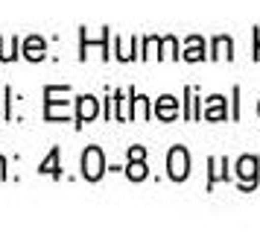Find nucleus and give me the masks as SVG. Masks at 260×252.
I'll list each match as a JSON object with an SVG mask.
<instances>
[{
  "label": "nucleus",
  "mask_w": 260,
  "mask_h": 252,
  "mask_svg": "<svg viewBox=\"0 0 260 252\" xmlns=\"http://www.w3.org/2000/svg\"><path fill=\"white\" fill-rule=\"evenodd\" d=\"M68 91H71V85H44V120H68L71 118V103L59 100Z\"/></svg>",
  "instance_id": "1"
},
{
  "label": "nucleus",
  "mask_w": 260,
  "mask_h": 252,
  "mask_svg": "<svg viewBox=\"0 0 260 252\" xmlns=\"http://www.w3.org/2000/svg\"><path fill=\"white\" fill-rule=\"evenodd\" d=\"M79 170H82V179L85 182H100V179H103V176H106V170H108L103 147H96V144L85 147L82 158H79Z\"/></svg>",
  "instance_id": "2"
},
{
  "label": "nucleus",
  "mask_w": 260,
  "mask_h": 252,
  "mask_svg": "<svg viewBox=\"0 0 260 252\" xmlns=\"http://www.w3.org/2000/svg\"><path fill=\"white\" fill-rule=\"evenodd\" d=\"M234 176L240 182V191H254L260 185V158L257 156H240L234 164Z\"/></svg>",
  "instance_id": "3"
},
{
  "label": "nucleus",
  "mask_w": 260,
  "mask_h": 252,
  "mask_svg": "<svg viewBox=\"0 0 260 252\" xmlns=\"http://www.w3.org/2000/svg\"><path fill=\"white\" fill-rule=\"evenodd\" d=\"M167 176L173 182H184L190 176V153L187 147H170V153H167Z\"/></svg>",
  "instance_id": "4"
},
{
  "label": "nucleus",
  "mask_w": 260,
  "mask_h": 252,
  "mask_svg": "<svg viewBox=\"0 0 260 252\" xmlns=\"http://www.w3.org/2000/svg\"><path fill=\"white\" fill-rule=\"evenodd\" d=\"M123 173H126V179H129V182H146V179H149V167H146V147H141V144L129 147V161H126Z\"/></svg>",
  "instance_id": "5"
},
{
  "label": "nucleus",
  "mask_w": 260,
  "mask_h": 252,
  "mask_svg": "<svg viewBox=\"0 0 260 252\" xmlns=\"http://www.w3.org/2000/svg\"><path fill=\"white\" fill-rule=\"evenodd\" d=\"M73 103H76V115H73V120H76L73 126H76V129H82L85 123H91V120L100 115V100H96L94 94H79Z\"/></svg>",
  "instance_id": "6"
},
{
  "label": "nucleus",
  "mask_w": 260,
  "mask_h": 252,
  "mask_svg": "<svg viewBox=\"0 0 260 252\" xmlns=\"http://www.w3.org/2000/svg\"><path fill=\"white\" fill-rule=\"evenodd\" d=\"M178 115H181V106H178V100L173 94L158 97L152 103V118H158L161 123H170V120H176Z\"/></svg>",
  "instance_id": "7"
},
{
  "label": "nucleus",
  "mask_w": 260,
  "mask_h": 252,
  "mask_svg": "<svg viewBox=\"0 0 260 252\" xmlns=\"http://www.w3.org/2000/svg\"><path fill=\"white\" fill-rule=\"evenodd\" d=\"M228 167H231V161L225 156L208 158V170H211V173H208V191H211L216 182H231V170Z\"/></svg>",
  "instance_id": "8"
},
{
  "label": "nucleus",
  "mask_w": 260,
  "mask_h": 252,
  "mask_svg": "<svg viewBox=\"0 0 260 252\" xmlns=\"http://www.w3.org/2000/svg\"><path fill=\"white\" fill-rule=\"evenodd\" d=\"M213 62H234V38L231 36H213L211 38V53Z\"/></svg>",
  "instance_id": "9"
},
{
  "label": "nucleus",
  "mask_w": 260,
  "mask_h": 252,
  "mask_svg": "<svg viewBox=\"0 0 260 252\" xmlns=\"http://www.w3.org/2000/svg\"><path fill=\"white\" fill-rule=\"evenodd\" d=\"M21 56L26 62H44V56H47V41L41 36H26L24 44H21Z\"/></svg>",
  "instance_id": "10"
},
{
  "label": "nucleus",
  "mask_w": 260,
  "mask_h": 252,
  "mask_svg": "<svg viewBox=\"0 0 260 252\" xmlns=\"http://www.w3.org/2000/svg\"><path fill=\"white\" fill-rule=\"evenodd\" d=\"M79 36H82V47H79V59H88V44H96V47L103 50V59L106 62H111V47H108V38H111V30H108V26H103V38H100V41H94V38H91V41H88V30H79Z\"/></svg>",
  "instance_id": "11"
},
{
  "label": "nucleus",
  "mask_w": 260,
  "mask_h": 252,
  "mask_svg": "<svg viewBox=\"0 0 260 252\" xmlns=\"http://www.w3.org/2000/svg\"><path fill=\"white\" fill-rule=\"evenodd\" d=\"M184 62H205L208 59V44L202 36H187L184 38V53H181Z\"/></svg>",
  "instance_id": "12"
},
{
  "label": "nucleus",
  "mask_w": 260,
  "mask_h": 252,
  "mask_svg": "<svg viewBox=\"0 0 260 252\" xmlns=\"http://www.w3.org/2000/svg\"><path fill=\"white\" fill-rule=\"evenodd\" d=\"M38 173L41 176H50V179H61V150L59 147H53L47 156H44V161L38 164Z\"/></svg>",
  "instance_id": "13"
},
{
  "label": "nucleus",
  "mask_w": 260,
  "mask_h": 252,
  "mask_svg": "<svg viewBox=\"0 0 260 252\" xmlns=\"http://www.w3.org/2000/svg\"><path fill=\"white\" fill-rule=\"evenodd\" d=\"M202 118L205 120H225L228 118V108H225V97L213 94L205 100V108H202Z\"/></svg>",
  "instance_id": "14"
},
{
  "label": "nucleus",
  "mask_w": 260,
  "mask_h": 252,
  "mask_svg": "<svg viewBox=\"0 0 260 252\" xmlns=\"http://www.w3.org/2000/svg\"><path fill=\"white\" fill-rule=\"evenodd\" d=\"M152 118V100L146 94L132 91V120H149Z\"/></svg>",
  "instance_id": "15"
},
{
  "label": "nucleus",
  "mask_w": 260,
  "mask_h": 252,
  "mask_svg": "<svg viewBox=\"0 0 260 252\" xmlns=\"http://www.w3.org/2000/svg\"><path fill=\"white\" fill-rule=\"evenodd\" d=\"M114 47H117V59H120V62H135V59H141V53H138V36L126 38V41L114 36Z\"/></svg>",
  "instance_id": "16"
},
{
  "label": "nucleus",
  "mask_w": 260,
  "mask_h": 252,
  "mask_svg": "<svg viewBox=\"0 0 260 252\" xmlns=\"http://www.w3.org/2000/svg\"><path fill=\"white\" fill-rule=\"evenodd\" d=\"M21 59V38L12 36V38H3L0 36V62H15Z\"/></svg>",
  "instance_id": "17"
},
{
  "label": "nucleus",
  "mask_w": 260,
  "mask_h": 252,
  "mask_svg": "<svg viewBox=\"0 0 260 252\" xmlns=\"http://www.w3.org/2000/svg\"><path fill=\"white\" fill-rule=\"evenodd\" d=\"M158 59H181V50H178V38L176 36H164L161 38V47H158Z\"/></svg>",
  "instance_id": "18"
},
{
  "label": "nucleus",
  "mask_w": 260,
  "mask_h": 252,
  "mask_svg": "<svg viewBox=\"0 0 260 252\" xmlns=\"http://www.w3.org/2000/svg\"><path fill=\"white\" fill-rule=\"evenodd\" d=\"M158 47H161V36H146V38H143V53H141V59H149V56H155V59H158V53H155Z\"/></svg>",
  "instance_id": "19"
},
{
  "label": "nucleus",
  "mask_w": 260,
  "mask_h": 252,
  "mask_svg": "<svg viewBox=\"0 0 260 252\" xmlns=\"http://www.w3.org/2000/svg\"><path fill=\"white\" fill-rule=\"evenodd\" d=\"M231 118L240 120V85H234V108H231Z\"/></svg>",
  "instance_id": "20"
},
{
  "label": "nucleus",
  "mask_w": 260,
  "mask_h": 252,
  "mask_svg": "<svg viewBox=\"0 0 260 252\" xmlns=\"http://www.w3.org/2000/svg\"><path fill=\"white\" fill-rule=\"evenodd\" d=\"M0 179H9V170H6V156H0Z\"/></svg>",
  "instance_id": "21"
},
{
  "label": "nucleus",
  "mask_w": 260,
  "mask_h": 252,
  "mask_svg": "<svg viewBox=\"0 0 260 252\" xmlns=\"http://www.w3.org/2000/svg\"><path fill=\"white\" fill-rule=\"evenodd\" d=\"M257 115H260V103H257Z\"/></svg>",
  "instance_id": "22"
},
{
  "label": "nucleus",
  "mask_w": 260,
  "mask_h": 252,
  "mask_svg": "<svg viewBox=\"0 0 260 252\" xmlns=\"http://www.w3.org/2000/svg\"><path fill=\"white\" fill-rule=\"evenodd\" d=\"M0 111H3V106H0Z\"/></svg>",
  "instance_id": "23"
}]
</instances>
